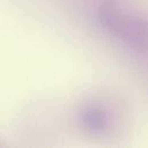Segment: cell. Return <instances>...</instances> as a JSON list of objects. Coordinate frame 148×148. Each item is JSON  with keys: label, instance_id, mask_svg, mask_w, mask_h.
I'll return each mask as SVG.
<instances>
[{"label": "cell", "instance_id": "6da1fadb", "mask_svg": "<svg viewBox=\"0 0 148 148\" xmlns=\"http://www.w3.org/2000/svg\"><path fill=\"white\" fill-rule=\"evenodd\" d=\"M95 22L111 37L135 53H148V18L128 15L110 6L95 12Z\"/></svg>", "mask_w": 148, "mask_h": 148}, {"label": "cell", "instance_id": "3957f363", "mask_svg": "<svg viewBox=\"0 0 148 148\" xmlns=\"http://www.w3.org/2000/svg\"><path fill=\"white\" fill-rule=\"evenodd\" d=\"M106 1H116V0H106Z\"/></svg>", "mask_w": 148, "mask_h": 148}, {"label": "cell", "instance_id": "7a4b0ae2", "mask_svg": "<svg viewBox=\"0 0 148 148\" xmlns=\"http://www.w3.org/2000/svg\"><path fill=\"white\" fill-rule=\"evenodd\" d=\"M75 121L84 134L101 138L111 132L114 125V117L105 104L89 101L79 105L75 113Z\"/></svg>", "mask_w": 148, "mask_h": 148}]
</instances>
